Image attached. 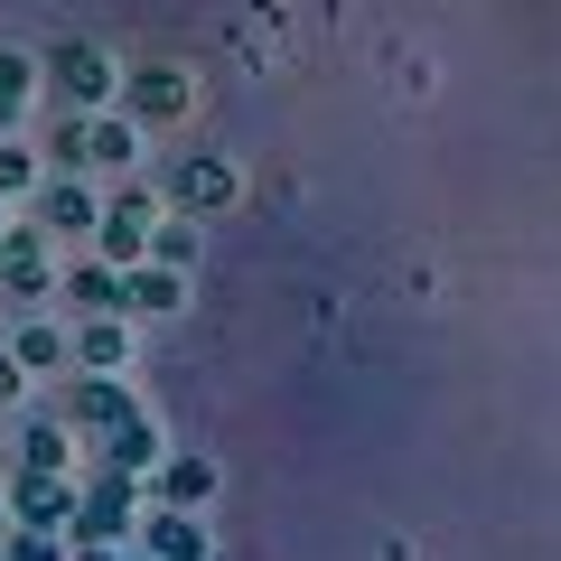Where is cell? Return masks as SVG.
I'll return each mask as SVG.
<instances>
[{
	"label": "cell",
	"mask_w": 561,
	"mask_h": 561,
	"mask_svg": "<svg viewBox=\"0 0 561 561\" xmlns=\"http://www.w3.org/2000/svg\"><path fill=\"white\" fill-rule=\"evenodd\" d=\"M0 280H10L20 300H47V280H57V272H47V243H38V234H20L10 253H0Z\"/></svg>",
	"instance_id": "obj_1"
},
{
	"label": "cell",
	"mask_w": 561,
	"mask_h": 561,
	"mask_svg": "<svg viewBox=\"0 0 561 561\" xmlns=\"http://www.w3.org/2000/svg\"><path fill=\"white\" fill-rule=\"evenodd\" d=\"M10 356H20V375H57V365H66V328H47V319H28L20 337H10Z\"/></svg>",
	"instance_id": "obj_2"
},
{
	"label": "cell",
	"mask_w": 561,
	"mask_h": 561,
	"mask_svg": "<svg viewBox=\"0 0 561 561\" xmlns=\"http://www.w3.org/2000/svg\"><path fill=\"white\" fill-rule=\"evenodd\" d=\"M76 515V486H57V478H20V524H66Z\"/></svg>",
	"instance_id": "obj_3"
},
{
	"label": "cell",
	"mask_w": 561,
	"mask_h": 561,
	"mask_svg": "<svg viewBox=\"0 0 561 561\" xmlns=\"http://www.w3.org/2000/svg\"><path fill=\"white\" fill-rule=\"evenodd\" d=\"M47 76H57L66 94H103V57L94 47H47Z\"/></svg>",
	"instance_id": "obj_4"
},
{
	"label": "cell",
	"mask_w": 561,
	"mask_h": 561,
	"mask_svg": "<svg viewBox=\"0 0 561 561\" xmlns=\"http://www.w3.org/2000/svg\"><path fill=\"white\" fill-rule=\"evenodd\" d=\"M76 356H84V365H94V375H113V365H122V356H131V337H122V328H113V319H94V328H84V337H76Z\"/></svg>",
	"instance_id": "obj_5"
},
{
	"label": "cell",
	"mask_w": 561,
	"mask_h": 561,
	"mask_svg": "<svg viewBox=\"0 0 561 561\" xmlns=\"http://www.w3.org/2000/svg\"><path fill=\"white\" fill-rule=\"evenodd\" d=\"M131 94H140V113H150V122H169V113H179V103H187V84L169 76V66H150V76H140Z\"/></svg>",
	"instance_id": "obj_6"
},
{
	"label": "cell",
	"mask_w": 561,
	"mask_h": 561,
	"mask_svg": "<svg viewBox=\"0 0 561 561\" xmlns=\"http://www.w3.org/2000/svg\"><path fill=\"white\" fill-rule=\"evenodd\" d=\"M76 421H84V431H113V421H122V393H113V383H76Z\"/></svg>",
	"instance_id": "obj_7"
},
{
	"label": "cell",
	"mask_w": 561,
	"mask_h": 561,
	"mask_svg": "<svg viewBox=\"0 0 561 561\" xmlns=\"http://www.w3.org/2000/svg\"><path fill=\"white\" fill-rule=\"evenodd\" d=\"M47 225H94V197H84V187H47Z\"/></svg>",
	"instance_id": "obj_8"
},
{
	"label": "cell",
	"mask_w": 561,
	"mask_h": 561,
	"mask_svg": "<svg viewBox=\"0 0 561 561\" xmlns=\"http://www.w3.org/2000/svg\"><path fill=\"white\" fill-rule=\"evenodd\" d=\"M206 486H216V468H206V459H179V468H169V505H197Z\"/></svg>",
	"instance_id": "obj_9"
},
{
	"label": "cell",
	"mask_w": 561,
	"mask_h": 561,
	"mask_svg": "<svg viewBox=\"0 0 561 561\" xmlns=\"http://www.w3.org/2000/svg\"><path fill=\"white\" fill-rule=\"evenodd\" d=\"M28 103V57H0V122Z\"/></svg>",
	"instance_id": "obj_10"
},
{
	"label": "cell",
	"mask_w": 561,
	"mask_h": 561,
	"mask_svg": "<svg viewBox=\"0 0 561 561\" xmlns=\"http://www.w3.org/2000/svg\"><path fill=\"white\" fill-rule=\"evenodd\" d=\"M28 169H38V160H28L20 140H0V197H20V187H28Z\"/></svg>",
	"instance_id": "obj_11"
},
{
	"label": "cell",
	"mask_w": 561,
	"mask_h": 561,
	"mask_svg": "<svg viewBox=\"0 0 561 561\" xmlns=\"http://www.w3.org/2000/svg\"><path fill=\"white\" fill-rule=\"evenodd\" d=\"M187 197H197V206H216V197H234V169H187Z\"/></svg>",
	"instance_id": "obj_12"
},
{
	"label": "cell",
	"mask_w": 561,
	"mask_h": 561,
	"mask_svg": "<svg viewBox=\"0 0 561 561\" xmlns=\"http://www.w3.org/2000/svg\"><path fill=\"white\" fill-rule=\"evenodd\" d=\"M131 300H140V309H169V300H179V280H169V272H160V280L140 272V280H131Z\"/></svg>",
	"instance_id": "obj_13"
},
{
	"label": "cell",
	"mask_w": 561,
	"mask_h": 561,
	"mask_svg": "<svg viewBox=\"0 0 561 561\" xmlns=\"http://www.w3.org/2000/svg\"><path fill=\"white\" fill-rule=\"evenodd\" d=\"M10 561H66V552H57L47 534H20V542H10Z\"/></svg>",
	"instance_id": "obj_14"
},
{
	"label": "cell",
	"mask_w": 561,
	"mask_h": 561,
	"mask_svg": "<svg viewBox=\"0 0 561 561\" xmlns=\"http://www.w3.org/2000/svg\"><path fill=\"white\" fill-rule=\"evenodd\" d=\"M20 383H28V375H20V356L0 346V402H20Z\"/></svg>",
	"instance_id": "obj_15"
}]
</instances>
